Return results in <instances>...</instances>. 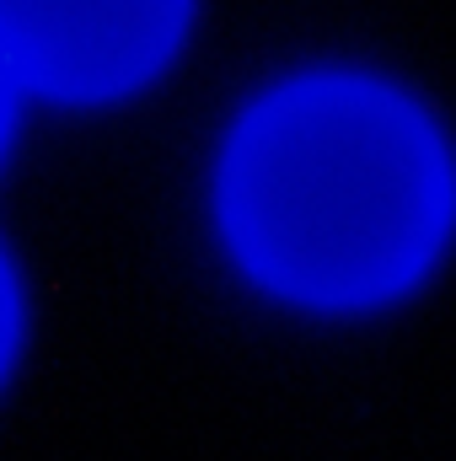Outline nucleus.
Listing matches in <instances>:
<instances>
[{
	"mask_svg": "<svg viewBox=\"0 0 456 461\" xmlns=\"http://www.w3.org/2000/svg\"><path fill=\"white\" fill-rule=\"evenodd\" d=\"M456 215V172L408 97L317 76L263 97L231 134L221 221L252 279L312 306L408 290Z\"/></svg>",
	"mask_w": 456,
	"mask_h": 461,
	"instance_id": "obj_1",
	"label": "nucleus"
},
{
	"mask_svg": "<svg viewBox=\"0 0 456 461\" xmlns=\"http://www.w3.org/2000/svg\"><path fill=\"white\" fill-rule=\"evenodd\" d=\"M183 22L188 0H0V54L49 97L97 103L150 81Z\"/></svg>",
	"mask_w": 456,
	"mask_h": 461,
	"instance_id": "obj_2",
	"label": "nucleus"
},
{
	"mask_svg": "<svg viewBox=\"0 0 456 461\" xmlns=\"http://www.w3.org/2000/svg\"><path fill=\"white\" fill-rule=\"evenodd\" d=\"M16 333H22L16 279H11V268H5V258H0V375H5V365H11V354H16Z\"/></svg>",
	"mask_w": 456,
	"mask_h": 461,
	"instance_id": "obj_3",
	"label": "nucleus"
},
{
	"mask_svg": "<svg viewBox=\"0 0 456 461\" xmlns=\"http://www.w3.org/2000/svg\"><path fill=\"white\" fill-rule=\"evenodd\" d=\"M11 81H16V70L0 54V145H5V129H11Z\"/></svg>",
	"mask_w": 456,
	"mask_h": 461,
	"instance_id": "obj_4",
	"label": "nucleus"
}]
</instances>
